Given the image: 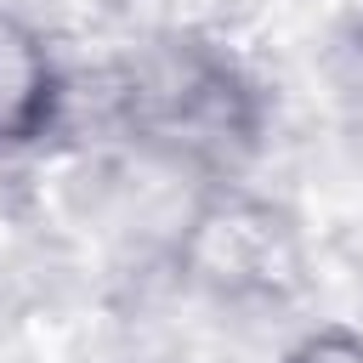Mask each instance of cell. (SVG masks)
<instances>
[{"label":"cell","mask_w":363,"mask_h":363,"mask_svg":"<svg viewBox=\"0 0 363 363\" xmlns=\"http://www.w3.org/2000/svg\"><path fill=\"white\" fill-rule=\"evenodd\" d=\"M284 363H363V335H352V329H318Z\"/></svg>","instance_id":"2"},{"label":"cell","mask_w":363,"mask_h":363,"mask_svg":"<svg viewBox=\"0 0 363 363\" xmlns=\"http://www.w3.org/2000/svg\"><path fill=\"white\" fill-rule=\"evenodd\" d=\"M57 113V68L45 45L0 11V153L45 136Z\"/></svg>","instance_id":"1"}]
</instances>
